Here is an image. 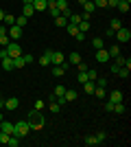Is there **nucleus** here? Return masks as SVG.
Here are the masks:
<instances>
[{
    "label": "nucleus",
    "instance_id": "30",
    "mask_svg": "<svg viewBox=\"0 0 131 147\" xmlns=\"http://www.w3.org/2000/svg\"><path fill=\"white\" fill-rule=\"evenodd\" d=\"M55 24H57V26H66V24H68V18H63V16H57V18H55Z\"/></svg>",
    "mask_w": 131,
    "mask_h": 147
},
{
    "label": "nucleus",
    "instance_id": "35",
    "mask_svg": "<svg viewBox=\"0 0 131 147\" xmlns=\"http://www.w3.org/2000/svg\"><path fill=\"white\" fill-rule=\"evenodd\" d=\"M11 42V37H9V33H5V35H0V46H2V49H5L7 44Z\"/></svg>",
    "mask_w": 131,
    "mask_h": 147
},
{
    "label": "nucleus",
    "instance_id": "9",
    "mask_svg": "<svg viewBox=\"0 0 131 147\" xmlns=\"http://www.w3.org/2000/svg\"><path fill=\"white\" fill-rule=\"evenodd\" d=\"M0 68H5V70H13V57H2L0 59Z\"/></svg>",
    "mask_w": 131,
    "mask_h": 147
},
{
    "label": "nucleus",
    "instance_id": "10",
    "mask_svg": "<svg viewBox=\"0 0 131 147\" xmlns=\"http://www.w3.org/2000/svg\"><path fill=\"white\" fill-rule=\"evenodd\" d=\"M109 101H112V103H120V101H122V92L120 90H112L109 92Z\"/></svg>",
    "mask_w": 131,
    "mask_h": 147
},
{
    "label": "nucleus",
    "instance_id": "51",
    "mask_svg": "<svg viewBox=\"0 0 131 147\" xmlns=\"http://www.w3.org/2000/svg\"><path fill=\"white\" fill-rule=\"evenodd\" d=\"M2 18H5V11H2V9H0V22H2Z\"/></svg>",
    "mask_w": 131,
    "mask_h": 147
},
{
    "label": "nucleus",
    "instance_id": "29",
    "mask_svg": "<svg viewBox=\"0 0 131 147\" xmlns=\"http://www.w3.org/2000/svg\"><path fill=\"white\" fill-rule=\"evenodd\" d=\"M116 9H120V11H122V13H127V11H129V2H127V0H120Z\"/></svg>",
    "mask_w": 131,
    "mask_h": 147
},
{
    "label": "nucleus",
    "instance_id": "12",
    "mask_svg": "<svg viewBox=\"0 0 131 147\" xmlns=\"http://www.w3.org/2000/svg\"><path fill=\"white\" fill-rule=\"evenodd\" d=\"M63 99L66 101H76V90H70V88H66V92H63Z\"/></svg>",
    "mask_w": 131,
    "mask_h": 147
},
{
    "label": "nucleus",
    "instance_id": "28",
    "mask_svg": "<svg viewBox=\"0 0 131 147\" xmlns=\"http://www.w3.org/2000/svg\"><path fill=\"white\" fill-rule=\"evenodd\" d=\"M76 79H79V84L83 86V84L87 81V70H81V73H76Z\"/></svg>",
    "mask_w": 131,
    "mask_h": 147
},
{
    "label": "nucleus",
    "instance_id": "19",
    "mask_svg": "<svg viewBox=\"0 0 131 147\" xmlns=\"http://www.w3.org/2000/svg\"><path fill=\"white\" fill-rule=\"evenodd\" d=\"M114 112H116V114H125V112H127V105L122 103V101H120V103H114Z\"/></svg>",
    "mask_w": 131,
    "mask_h": 147
},
{
    "label": "nucleus",
    "instance_id": "1",
    "mask_svg": "<svg viewBox=\"0 0 131 147\" xmlns=\"http://www.w3.org/2000/svg\"><path fill=\"white\" fill-rule=\"evenodd\" d=\"M26 121H29V127H31V132L33 129H42L44 127V117H42V110H33L29 117H26Z\"/></svg>",
    "mask_w": 131,
    "mask_h": 147
},
{
    "label": "nucleus",
    "instance_id": "31",
    "mask_svg": "<svg viewBox=\"0 0 131 147\" xmlns=\"http://www.w3.org/2000/svg\"><path fill=\"white\" fill-rule=\"evenodd\" d=\"M83 9H85V13H94V9H96V7H94L92 0H87L85 5H83Z\"/></svg>",
    "mask_w": 131,
    "mask_h": 147
},
{
    "label": "nucleus",
    "instance_id": "15",
    "mask_svg": "<svg viewBox=\"0 0 131 147\" xmlns=\"http://www.w3.org/2000/svg\"><path fill=\"white\" fill-rule=\"evenodd\" d=\"M22 16H26V18L35 16V9H33V5H22Z\"/></svg>",
    "mask_w": 131,
    "mask_h": 147
},
{
    "label": "nucleus",
    "instance_id": "8",
    "mask_svg": "<svg viewBox=\"0 0 131 147\" xmlns=\"http://www.w3.org/2000/svg\"><path fill=\"white\" fill-rule=\"evenodd\" d=\"M18 105H20V99H18V97H9V99L5 101V108H7V110H15Z\"/></svg>",
    "mask_w": 131,
    "mask_h": 147
},
{
    "label": "nucleus",
    "instance_id": "41",
    "mask_svg": "<svg viewBox=\"0 0 131 147\" xmlns=\"http://www.w3.org/2000/svg\"><path fill=\"white\" fill-rule=\"evenodd\" d=\"M118 75H120V77H122V79H127V77H129V68H125V66H120Z\"/></svg>",
    "mask_w": 131,
    "mask_h": 147
},
{
    "label": "nucleus",
    "instance_id": "42",
    "mask_svg": "<svg viewBox=\"0 0 131 147\" xmlns=\"http://www.w3.org/2000/svg\"><path fill=\"white\" fill-rule=\"evenodd\" d=\"M85 145H90V147H92V145H98L96 136H87V138H85Z\"/></svg>",
    "mask_w": 131,
    "mask_h": 147
},
{
    "label": "nucleus",
    "instance_id": "45",
    "mask_svg": "<svg viewBox=\"0 0 131 147\" xmlns=\"http://www.w3.org/2000/svg\"><path fill=\"white\" fill-rule=\"evenodd\" d=\"M44 105H46V101H42V99H37V101H35V108H33V110H42Z\"/></svg>",
    "mask_w": 131,
    "mask_h": 147
},
{
    "label": "nucleus",
    "instance_id": "3",
    "mask_svg": "<svg viewBox=\"0 0 131 147\" xmlns=\"http://www.w3.org/2000/svg\"><path fill=\"white\" fill-rule=\"evenodd\" d=\"M29 132H31V127H29V121H18V123H13V134L26 136Z\"/></svg>",
    "mask_w": 131,
    "mask_h": 147
},
{
    "label": "nucleus",
    "instance_id": "21",
    "mask_svg": "<svg viewBox=\"0 0 131 147\" xmlns=\"http://www.w3.org/2000/svg\"><path fill=\"white\" fill-rule=\"evenodd\" d=\"M50 73L55 75V77H61V75H66V68L59 64V66H53V70H50Z\"/></svg>",
    "mask_w": 131,
    "mask_h": 147
},
{
    "label": "nucleus",
    "instance_id": "36",
    "mask_svg": "<svg viewBox=\"0 0 131 147\" xmlns=\"http://www.w3.org/2000/svg\"><path fill=\"white\" fill-rule=\"evenodd\" d=\"M48 108H50V112H55V114H57L59 110H61V105L57 103V101H50V103H48Z\"/></svg>",
    "mask_w": 131,
    "mask_h": 147
},
{
    "label": "nucleus",
    "instance_id": "43",
    "mask_svg": "<svg viewBox=\"0 0 131 147\" xmlns=\"http://www.w3.org/2000/svg\"><path fill=\"white\" fill-rule=\"evenodd\" d=\"M114 59H116V64H118V66H125V64H127V57H122V55L114 57Z\"/></svg>",
    "mask_w": 131,
    "mask_h": 147
},
{
    "label": "nucleus",
    "instance_id": "18",
    "mask_svg": "<svg viewBox=\"0 0 131 147\" xmlns=\"http://www.w3.org/2000/svg\"><path fill=\"white\" fill-rule=\"evenodd\" d=\"M92 46H94V51H100L103 46H105V42H103V37H94V40H92Z\"/></svg>",
    "mask_w": 131,
    "mask_h": 147
},
{
    "label": "nucleus",
    "instance_id": "46",
    "mask_svg": "<svg viewBox=\"0 0 131 147\" xmlns=\"http://www.w3.org/2000/svg\"><path fill=\"white\" fill-rule=\"evenodd\" d=\"M118 70H120V66L116 64V61H114L112 66H109V73H116V75H118Z\"/></svg>",
    "mask_w": 131,
    "mask_h": 147
},
{
    "label": "nucleus",
    "instance_id": "5",
    "mask_svg": "<svg viewBox=\"0 0 131 147\" xmlns=\"http://www.w3.org/2000/svg\"><path fill=\"white\" fill-rule=\"evenodd\" d=\"M114 35H116V40H118L120 44H125V42H129V40H131V31L127 29V26H120Z\"/></svg>",
    "mask_w": 131,
    "mask_h": 147
},
{
    "label": "nucleus",
    "instance_id": "48",
    "mask_svg": "<svg viewBox=\"0 0 131 147\" xmlns=\"http://www.w3.org/2000/svg\"><path fill=\"white\" fill-rule=\"evenodd\" d=\"M105 112H114V103H112V101H107V103H105Z\"/></svg>",
    "mask_w": 131,
    "mask_h": 147
},
{
    "label": "nucleus",
    "instance_id": "52",
    "mask_svg": "<svg viewBox=\"0 0 131 147\" xmlns=\"http://www.w3.org/2000/svg\"><path fill=\"white\" fill-rule=\"evenodd\" d=\"M2 108H5V101H2V99H0V110H2Z\"/></svg>",
    "mask_w": 131,
    "mask_h": 147
},
{
    "label": "nucleus",
    "instance_id": "13",
    "mask_svg": "<svg viewBox=\"0 0 131 147\" xmlns=\"http://www.w3.org/2000/svg\"><path fill=\"white\" fill-rule=\"evenodd\" d=\"M20 141H22V136L11 134V136H9V141H7V145H9V147H18V145H20Z\"/></svg>",
    "mask_w": 131,
    "mask_h": 147
},
{
    "label": "nucleus",
    "instance_id": "38",
    "mask_svg": "<svg viewBox=\"0 0 131 147\" xmlns=\"http://www.w3.org/2000/svg\"><path fill=\"white\" fill-rule=\"evenodd\" d=\"M39 64H42V66H50V57L46 55V53H44V55L39 57Z\"/></svg>",
    "mask_w": 131,
    "mask_h": 147
},
{
    "label": "nucleus",
    "instance_id": "17",
    "mask_svg": "<svg viewBox=\"0 0 131 147\" xmlns=\"http://www.w3.org/2000/svg\"><path fill=\"white\" fill-rule=\"evenodd\" d=\"M120 26H122V22H120V18H114L112 22H109V31H114V33H116V31H118Z\"/></svg>",
    "mask_w": 131,
    "mask_h": 147
},
{
    "label": "nucleus",
    "instance_id": "55",
    "mask_svg": "<svg viewBox=\"0 0 131 147\" xmlns=\"http://www.w3.org/2000/svg\"><path fill=\"white\" fill-rule=\"evenodd\" d=\"M0 99H2V90H0Z\"/></svg>",
    "mask_w": 131,
    "mask_h": 147
},
{
    "label": "nucleus",
    "instance_id": "37",
    "mask_svg": "<svg viewBox=\"0 0 131 147\" xmlns=\"http://www.w3.org/2000/svg\"><path fill=\"white\" fill-rule=\"evenodd\" d=\"M92 2H94L96 9H105V7H107V0H92Z\"/></svg>",
    "mask_w": 131,
    "mask_h": 147
},
{
    "label": "nucleus",
    "instance_id": "44",
    "mask_svg": "<svg viewBox=\"0 0 131 147\" xmlns=\"http://www.w3.org/2000/svg\"><path fill=\"white\" fill-rule=\"evenodd\" d=\"M22 59H24V64H33V61H35V57L26 53V55H22Z\"/></svg>",
    "mask_w": 131,
    "mask_h": 147
},
{
    "label": "nucleus",
    "instance_id": "53",
    "mask_svg": "<svg viewBox=\"0 0 131 147\" xmlns=\"http://www.w3.org/2000/svg\"><path fill=\"white\" fill-rule=\"evenodd\" d=\"M76 2H79V5H85V2H87V0H76Z\"/></svg>",
    "mask_w": 131,
    "mask_h": 147
},
{
    "label": "nucleus",
    "instance_id": "14",
    "mask_svg": "<svg viewBox=\"0 0 131 147\" xmlns=\"http://www.w3.org/2000/svg\"><path fill=\"white\" fill-rule=\"evenodd\" d=\"M33 9H35V13L44 11L46 9V0H33Z\"/></svg>",
    "mask_w": 131,
    "mask_h": 147
},
{
    "label": "nucleus",
    "instance_id": "4",
    "mask_svg": "<svg viewBox=\"0 0 131 147\" xmlns=\"http://www.w3.org/2000/svg\"><path fill=\"white\" fill-rule=\"evenodd\" d=\"M5 51H7V55H9V57H20V55H22V46H20L18 42H9L5 46Z\"/></svg>",
    "mask_w": 131,
    "mask_h": 147
},
{
    "label": "nucleus",
    "instance_id": "34",
    "mask_svg": "<svg viewBox=\"0 0 131 147\" xmlns=\"http://www.w3.org/2000/svg\"><path fill=\"white\" fill-rule=\"evenodd\" d=\"M63 92H66V86H61V84H59V86L55 88V92H53V94H55V99H57V97H63Z\"/></svg>",
    "mask_w": 131,
    "mask_h": 147
},
{
    "label": "nucleus",
    "instance_id": "2",
    "mask_svg": "<svg viewBox=\"0 0 131 147\" xmlns=\"http://www.w3.org/2000/svg\"><path fill=\"white\" fill-rule=\"evenodd\" d=\"M46 55L50 57V66H59V64H63L66 61V57H63V53H59V51H53V49H48V51H44Z\"/></svg>",
    "mask_w": 131,
    "mask_h": 147
},
{
    "label": "nucleus",
    "instance_id": "11",
    "mask_svg": "<svg viewBox=\"0 0 131 147\" xmlns=\"http://www.w3.org/2000/svg\"><path fill=\"white\" fill-rule=\"evenodd\" d=\"M94 88H96V81L87 79L85 84H83V92H85V94H94Z\"/></svg>",
    "mask_w": 131,
    "mask_h": 147
},
{
    "label": "nucleus",
    "instance_id": "24",
    "mask_svg": "<svg viewBox=\"0 0 131 147\" xmlns=\"http://www.w3.org/2000/svg\"><path fill=\"white\" fill-rule=\"evenodd\" d=\"M107 53H109V57H118L120 55V46H118V44H114V46H109Z\"/></svg>",
    "mask_w": 131,
    "mask_h": 147
},
{
    "label": "nucleus",
    "instance_id": "49",
    "mask_svg": "<svg viewBox=\"0 0 131 147\" xmlns=\"http://www.w3.org/2000/svg\"><path fill=\"white\" fill-rule=\"evenodd\" d=\"M74 37H76V42H83V40H85V33H81V31H79Z\"/></svg>",
    "mask_w": 131,
    "mask_h": 147
},
{
    "label": "nucleus",
    "instance_id": "50",
    "mask_svg": "<svg viewBox=\"0 0 131 147\" xmlns=\"http://www.w3.org/2000/svg\"><path fill=\"white\" fill-rule=\"evenodd\" d=\"M22 5H33V0H22Z\"/></svg>",
    "mask_w": 131,
    "mask_h": 147
},
{
    "label": "nucleus",
    "instance_id": "7",
    "mask_svg": "<svg viewBox=\"0 0 131 147\" xmlns=\"http://www.w3.org/2000/svg\"><path fill=\"white\" fill-rule=\"evenodd\" d=\"M96 61H98V64H107V61H109V53H107V49L96 51Z\"/></svg>",
    "mask_w": 131,
    "mask_h": 147
},
{
    "label": "nucleus",
    "instance_id": "47",
    "mask_svg": "<svg viewBox=\"0 0 131 147\" xmlns=\"http://www.w3.org/2000/svg\"><path fill=\"white\" fill-rule=\"evenodd\" d=\"M76 68H79V73H81V70H87V64H85V61H79V64H76Z\"/></svg>",
    "mask_w": 131,
    "mask_h": 147
},
{
    "label": "nucleus",
    "instance_id": "22",
    "mask_svg": "<svg viewBox=\"0 0 131 147\" xmlns=\"http://www.w3.org/2000/svg\"><path fill=\"white\" fill-rule=\"evenodd\" d=\"M76 26H79V31H81V33H87V31H90V20H81Z\"/></svg>",
    "mask_w": 131,
    "mask_h": 147
},
{
    "label": "nucleus",
    "instance_id": "27",
    "mask_svg": "<svg viewBox=\"0 0 131 147\" xmlns=\"http://www.w3.org/2000/svg\"><path fill=\"white\" fill-rule=\"evenodd\" d=\"M66 29H68V33H70V35H76V33H79V26H76V24H72V22H68V24H66Z\"/></svg>",
    "mask_w": 131,
    "mask_h": 147
},
{
    "label": "nucleus",
    "instance_id": "16",
    "mask_svg": "<svg viewBox=\"0 0 131 147\" xmlns=\"http://www.w3.org/2000/svg\"><path fill=\"white\" fill-rule=\"evenodd\" d=\"M79 61H81V55H79V53H70L68 55V64L70 66H76Z\"/></svg>",
    "mask_w": 131,
    "mask_h": 147
},
{
    "label": "nucleus",
    "instance_id": "54",
    "mask_svg": "<svg viewBox=\"0 0 131 147\" xmlns=\"http://www.w3.org/2000/svg\"><path fill=\"white\" fill-rule=\"evenodd\" d=\"M2 119H5V117H2V112H0V121H2Z\"/></svg>",
    "mask_w": 131,
    "mask_h": 147
},
{
    "label": "nucleus",
    "instance_id": "26",
    "mask_svg": "<svg viewBox=\"0 0 131 147\" xmlns=\"http://www.w3.org/2000/svg\"><path fill=\"white\" fill-rule=\"evenodd\" d=\"M94 94H96L98 99H105V97H107V90H105V88H98V86H96V88H94Z\"/></svg>",
    "mask_w": 131,
    "mask_h": 147
},
{
    "label": "nucleus",
    "instance_id": "39",
    "mask_svg": "<svg viewBox=\"0 0 131 147\" xmlns=\"http://www.w3.org/2000/svg\"><path fill=\"white\" fill-rule=\"evenodd\" d=\"M96 86L98 88H107V79L105 77H96Z\"/></svg>",
    "mask_w": 131,
    "mask_h": 147
},
{
    "label": "nucleus",
    "instance_id": "33",
    "mask_svg": "<svg viewBox=\"0 0 131 147\" xmlns=\"http://www.w3.org/2000/svg\"><path fill=\"white\" fill-rule=\"evenodd\" d=\"M94 136H96V141H98V145H100V143H105V141H107V132H103V129H100L98 134H94Z\"/></svg>",
    "mask_w": 131,
    "mask_h": 147
},
{
    "label": "nucleus",
    "instance_id": "25",
    "mask_svg": "<svg viewBox=\"0 0 131 147\" xmlns=\"http://www.w3.org/2000/svg\"><path fill=\"white\" fill-rule=\"evenodd\" d=\"M81 13H70V18H68V22H72V24H79L81 22Z\"/></svg>",
    "mask_w": 131,
    "mask_h": 147
},
{
    "label": "nucleus",
    "instance_id": "20",
    "mask_svg": "<svg viewBox=\"0 0 131 147\" xmlns=\"http://www.w3.org/2000/svg\"><path fill=\"white\" fill-rule=\"evenodd\" d=\"M2 24L5 26H13L15 24V16H9V13H7L5 18H2Z\"/></svg>",
    "mask_w": 131,
    "mask_h": 147
},
{
    "label": "nucleus",
    "instance_id": "23",
    "mask_svg": "<svg viewBox=\"0 0 131 147\" xmlns=\"http://www.w3.org/2000/svg\"><path fill=\"white\" fill-rule=\"evenodd\" d=\"M22 66H26L24 59H22V55H20V57H13V70H18V68H22Z\"/></svg>",
    "mask_w": 131,
    "mask_h": 147
},
{
    "label": "nucleus",
    "instance_id": "40",
    "mask_svg": "<svg viewBox=\"0 0 131 147\" xmlns=\"http://www.w3.org/2000/svg\"><path fill=\"white\" fill-rule=\"evenodd\" d=\"M96 77H98V73H96V70H90V68H87V79H90V81H96Z\"/></svg>",
    "mask_w": 131,
    "mask_h": 147
},
{
    "label": "nucleus",
    "instance_id": "32",
    "mask_svg": "<svg viewBox=\"0 0 131 147\" xmlns=\"http://www.w3.org/2000/svg\"><path fill=\"white\" fill-rule=\"evenodd\" d=\"M26 22H29V18H26V16H20V18H15V24H18L20 29H22V26H26Z\"/></svg>",
    "mask_w": 131,
    "mask_h": 147
},
{
    "label": "nucleus",
    "instance_id": "6",
    "mask_svg": "<svg viewBox=\"0 0 131 147\" xmlns=\"http://www.w3.org/2000/svg\"><path fill=\"white\" fill-rule=\"evenodd\" d=\"M9 37H11V42H18L20 37H22V29H20L18 24L9 26Z\"/></svg>",
    "mask_w": 131,
    "mask_h": 147
}]
</instances>
